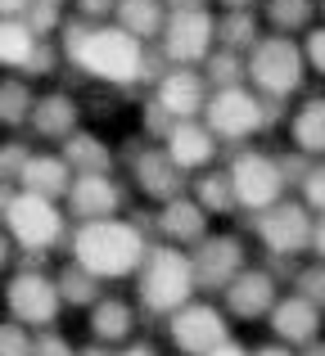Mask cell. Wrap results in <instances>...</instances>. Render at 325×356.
I'll list each match as a JSON object with an SVG mask.
<instances>
[{"mask_svg":"<svg viewBox=\"0 0 325 356\" xmlns=\"http://www.w3.org/2000/svg\"><path fill=\"white\" fill-rule=\"evenodd\" d=\"M90 343H104V348H122V343L136 339V307L127 302V298H100L95 307H90Z\"/></svg>","mask_w":325,"mask_h":356,"instance_id":"7","label":"cell"},{"mask_svg":"<svg viewBox=\"0 0 325 356\" xmlns=\"http://www.w3.org/2000/svg\"><path fill=\"white\" fill-rule=\"evenodd\" d=\"M18 9H23V0H0V14H5V18H14Z\"/></svg>","mask_w":325,"mask_h":356,"instance_id":"26","label":"cell"},{"mask_svg":"<svg viewBox=\"0 0 325 356\" xmlns=\"http://www.w3.org/2000/svg\"><path fill=\"white\" fill-rule=\"evenodd\" d=\"M113 356H163L154 343H141V339H132V343H122V348H113Z\"/></svg>","mask_w":325,"mask_h":356,"instance_id":"21","label":"cell"},{"mask_svg":"<svg viewBox=\"0 0 325 356\" xmlns=\"http://www.w3.org/2000/svg\"><path fill=\"white\" fill-rule=\"evenodd\" d=\"M203 36H208V14H176L172 27H167V50H172V59H194V54L203 50Z\"/></svg>","mask_w":325,"mask_h":356,"instance_id":"9","label":"cell"},{"mask_svg":"<svg viewBox=\"0 0 325 356\" xmlns=\"http://www.w3.org/2000/svg\"><path fill=\"white\" fill-rule=\"evenodd\" d=\"M145 235L132 226V221L118 217H100L86 221V226L72 235V261L86 266L95 280H127L141 270L145 261Z\"/></svg>","mask_w":325,"mask_h":356,"instance_id":"1","label":"cell"},{"mask_svg":"<svg viewBox=\"0 0 325 356\" xmlns=\"http://www.w3.org/2000/svg\"><path fill=\"white\" fill-rule=\"evenodd\" d=\"M95 284H100V280L90 275L86 266H77V261H72V270L59 275V293H63V302H72V307H95L100 302Z\"/></svg>","mask_w":325,"mask_h":356,"instance_id":"18","label":"cell"},{"mask_svg":"<svg viewBox=\"0 0 325 356\" xmlns=\"http://www.w3.org/2000/svg\"><path fill=\"white\" fill-rule=\"evenodd\" d=\"M271 334L280 343H312L317 339V316L308 312L303 302H285V307H276V316H271Z\"/></svg>","mask_w":325,"mask_h":356,"instance_id":"12","label":"cell"},{"mask_svg":"<svg viewBox=\"0 0 325 356\" xmlns=\"http://www.w3.org/2000/svg\"><path fill=\"white\" fill-rule=\"evenodd\" d=\"M267 302H271V284H267L262 275H239L235 284L226 289V307H230V316H239V321L262 316Z\"/></svg>","mask_w":325,"mask_h":356,"instance_id":"10","label":"cell"},{"mask_svg":"<svg viewBox=\"0 0 325 356\" xmlns=\"http://www.w3.org/2000/svg\"><path fill=\"white\" fill-rule=\"evenodd\" d=\"M104 208H113V185H104L100 176L77 181V190H72V212H81L86 221H100V217H109Z\"/></svg>","mask_w":325,"mask_h":356,"instance_id":"15","label":"cell"},{"mask_svg":"<svg viewBox=\"0 0 325 356\" xmlns=\"http://www.w3.org/2000/svg\"><path fill=\"white\" fill-rule=\"evenodd\" d=\"M68 54L90 77L113 81V86H127V81L145 77L141 36H132L127 27H81L77 36L68 32Z\"/></svg>","mask_w":325,"mask_h":356,"instance_id":"2","label":"cell"},{"mask_svg":"<svg viewBox=\"0 0 325 356\" xmlns=\"http://www.w3.org/2000/svg\"><path fill=\"white\" fill-rule=\"evenodd\" d=\"M5 266H9V239L0 235V270H5Z\"/></svg>","mask_w":325,"mask_h":356,"instance_id":"27","label":"cell"},{"mask_svg":"<svg viewBox=\"0 0 325 356\" xmlns=\"http://www.w3.org/2000/svg\"><path fill=\"white\" fill-rule=\"evenodd\" d=\"M104 9H113V0H86V14H104Z\"/></svg>","mask_w":325,"mask_h":356,"instance_id":"25","label":"cell"},{"mask_svg":"<svg viewBox=\"0 0 325 356\" xmlns=\"http://www.w3.org/2000/svg\"><path fill=\"white\" fill-rule=\"evenodd\" d=\"M235 194L244 203H267L276 194V172H271V163L267 158H244V163L235 167Z\"/></svg>","mask_w":325,"mask_h":356,"instance_id":"11","label":"cell"},{"mask_svg":"<svg viewBox=\"0 0 325 356\" xmlns=\"http://www.w3.org/2000/svg\"><path fill=\"white\" fill-rule=\"evenodd\" d=\"M226 339H230L226 316H221L217 307H208V302H185L181 312L167 316V343H172V352H181V356H208Z\"/></svg>","mask_w":325,"mask_h":356,"instance_id":"6","label":"cell"},{"mask_svg":"<svg viewBox=\"0 0 325 356\" xmlns=\"http://www.w3.org/2000/svg\"><path fill=\"white\" fill-rule=\"evenodd\" d=\"M0 356H32V330L18 325L14 316L0 321Z\"/></svg>","mask_w":325,"mask_h":356,"instance_id":"19","label":"cell"},{"mask_svg":"<svg viewBox=\"0 0 325 356\" xmlns=\"http://www.w3.org/2000/svg\"><path fill=\"white\" fill-rule=\"evenodd\" d=\"M5 307L18 325L27 330H54L59 325V312H63V293H59V280H45V275H14L5 284Z\"/></svg>","mask_w":325,"mask_h":356,"instance_id":"5","label":"cell"},{"mask_svg":"<svg viewBox=\"0 0 325 356\" xmlns=\"http://www.w3.org/2000/svg\"><path fill=\"white\" fill-rule=\"evenodd\" d=\"M208 118H212V131H221V136H244V131L257 127V104L239 90H226V95L212 99Z\"/></svg>","mask_w":325,"mask_h":356,"instance_id":"8","label":"cell"},{"mask_svg":"<svg viewBox=\"0 0 325 356\" xmlns=\"http://www.w3.org/2000/svg\"><path fill=\"white\" fill-rule=\"evenodd\" d=\"M159 104L167 113H194V108L203 104V81L194 77V72H172V77L159 86Z\"/></svg>","mask_w":325,"mask_h":356,"instance_id":"13","label":"cell"},{"mask_svg":"<svg viewBox=\"0 0 325 356\" xmlns=\"http://www.w3.org/2000/svg\"><path fill=\"white\" fill-rule=\"evenodd\" d=\"M36 50V32L27 23H18V18H0V63H9V68H23L27 59H32Z\"/></svg>","mask_w":325,"mask_h":356,"instance_id":"14","label":"cell"},{"mask_svg":"<svg viewBox=\"0 0 325 356\" xmlns=\"http://www.w3.org/2000/svg\"><path fill=\"white\" fill-rule=\"evenodd\" d=\"M208 158H212V145H208L203 131H194V127H176L172 131V163L199 167V163H208Z\"/></svg>","mask_w":325,"mask_h":356,"instance_id":"17","label":"cell"},{"mask_svg":"<svg viewBox=\"0 0 325 356\" xmlns=\"http://www.w3.org/2000/svg\"><path fill=\"white\" fill-rule=\"evenodd\" d=\"M208 356H253V352H248V348H244V343H235V339H226V343H221V348H212Z\"/></svg>","mask_w":325,"mask_h":356,"instance_id":"22","label":"cell"},{"mask_svg":"<svg viewBox=\"0 0 325 356\" xmlns=\"http://www.w3.org/2000/svg\"><path fill=\"white\" fill-rule=\"evenodd\" d=\"M72 356H113V348H104V343H86V348H77Z\"/></svg>","mask_w":325,"mask_h":356,"instance_id":"23","label":"cell"},{"mask_svg":"<svg viewBox=\"0 0 325 356\" xmlns=\"http://www.w3.org/2000/svg\"><path fill=\"white\" fill-rule=\"evenodd\" d=\"M194 261L176 248H150L136 270V298L150 316H172L194 298Z\"/></svg>","mask_w":325,"mask_h":356,"instance_id":"3","label":"cell"},{"mask_svg":"<svg viewBox=\"0 0 325 356\" xmlns=\"http://www.w3.org/2000/svg\"><path fill=\"white\" fill-rule=\"evenodd\" d=\"M253 356H294L290 348H280V343H267V348H257Z\"/></svg>","mask_w":325,"mask_h":356,"instance_id":"24","label":"cell"},{"mask_svg":"<svg viewBox=\"0 0 325 356\" xmlns=\"http://www.w3.org/2000/svg\"><path fill=\"white\" fill-rule=\"evenodd\" d=\"M5 226H9V235H14L18 248L45 252L63 239V212L54 208V199L23 190V194H14V203L5 208Z\"/></svg>","mask_w":325,"mask_h":356,"instance_id":"4","label":"cell"},{"mask_svg":"<svg viewBox=\"0 0 325 356\" xmlns=\"http://www.w3.org/2000/svg\"><path fill=\"white\" fill-rule=\"evenodd\" d=\"M23 185L32 194H59L63 190V163H54V158H27L23 163Z\"/></svg>","mask_w":325,"mask_h":356,"instance_id":"16","label":"cell"},{"mask_svg":"<svg viewBox=\"0 0 325 356\" xmlns=\"http://www.w3.org/2000/svg\"><path fill=\"white\" fill-rule=\"evenodd\" d=\"M72 352H77V348L59 334V325H54V330H36L32 334V356H72Z\"/></svg>","mask_w":325,"mask_h":356,"instance_id":"20","label":"cell"}]
</instances>
